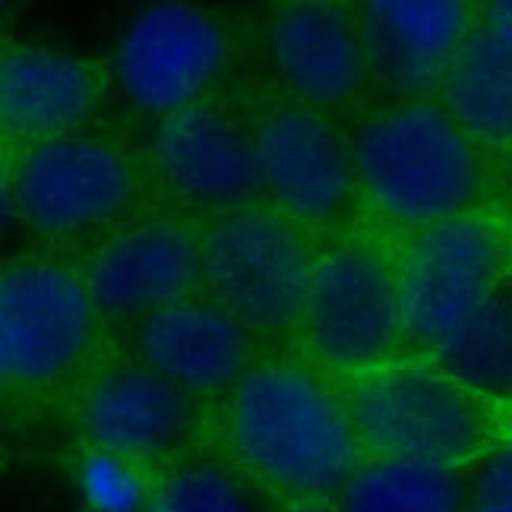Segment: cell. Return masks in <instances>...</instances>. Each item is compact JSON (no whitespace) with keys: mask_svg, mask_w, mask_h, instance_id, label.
Returning a JSON list of instances; mask_svg holds the SVG:
<instances>
[{"mask_svg":"<svg viewBox=\"0 0 512 512\" xmlns=\"http://www.w3.org/2000/svg\"><path fill=\"white\" fill-rule=\"evenodd\" d=\"M209 424L219 456L275 506L332 503L364 462L336 380L304 354L256 358Z\"/></svg>","mask_w":512,"mask_h":512,"instance_id":"cell-1","label":"cell"},{"mask_svg":"<svg viewBox=\"0 0 512 512\" xmlns=\"http://www.w3.org/2000/svg\"><path fill=\"white\" fill-rule=\"evenodd\" d=\"M364 459L475 468L509 446V402L415 354L332 377Z\"/></svg>","mask_w":512,"mask_h":512,"instance_id":"cell-2","label":"cell"},{"mask_svg":"<svg viewBox=\"0 0 512 512\" xmlns=\"http://www.w3.org/2000/svg\"><path fill=\"white\" fill-rule=\"evenodd\" d=\"M354 190L389 225L421 231L478 209L484 165L478 143L446 108L408 102L373 114L348 146Z\"/></svg>","mask_w":512,"mask_h":512,"instance_id":"cell-3","label":"cell"},{"mask_svg":"<svg viewBox=\"0 0 512 512\" xmlns=\"http://www.w3.org/2000/svg\"><path fill=\"white\" fill-rule=\"evenodd\" d=\"M313 256L307 231L279 209H228L200 231V291L256 345L288 342L298 332Z\"/></svg>","mask_w":512,"mask_h":512,"instance_id":"cell-4","label":"cell"},{"mask_svg":"<svg viewBox=\"0 0 512 512\" xmlns=\"http://www.w3.org/2000/svg\"><path fill=\"white\" fill-rule=\"evenodd\" d=\"M298 354L332 377L380 367L402 354L399 266L377 244L345 238L313 256Z\"/></svg>","mask_w":512,"mask_h":512,"instance_id":"cell-5","label":"cell"},{"mask_svg":"<svg viewBox=\"0 0 512 512\" xmlns=\"http://www.w3.org/2000/svg\"><path fill=\"white\" fill-rule=\"evenodd\" d=\"M396 266L402 354L427 358L471 313L509 288V238L497 219L471 209L415 231Z\"/></svg>","mask_w":512,"mask_h":512,"instance_id":"cell-6","label":"cell"},{"mask_svg":"<svg viewBox=\"0 0 512 512\" xmlns=\"http://www.w3.org/2000/svg\"><path fill=\"white\" fill-rule=\"evenodd\" d=\"M83 275L29 256L0 269V383L45 389L80 373L102 342Z\"/></svg>","mask_w":512,"mask_h":512,"instance_id":"cell-7","label":"cell"},{"mask_svg":"<svg viewBox=\"0 0 512 512\" xmlns=\"http://www.w3.org/2000/svg\"><path fill=\"white\" fill-rule=\"evenodd\" d=\"M10 177L19 222L51 241L111 228L127 215L136 193L127 155L76 133L29 143Z\"/></svg>","mask_w":512,"mask_h":512,"instance_id":"cell-8","label":"cell"},{"mask_svg":"<svg viewBox=\"0 0 512 512\" xmlns=\"http://www.w3.org/2000/svg\"><path fill=\"white\" fill-rule=\"evenodd\" d=\"M209 402L165 380L140 358L98 370L76 402L86 446L121 452L146 465H168L209 433Z\"/></svg>","mask_w":512,"mask_h":512,"instance_id":"cell-9","label":"cell"},{"mask_svg":"<svg viewBox=\"0 0 512 512\" xmlns=\"http://www.w3.org/2000/svg\"><path fill=\"white\" fill-rule=\"evenodd\" d=\"M228 54V32L212 13L184 0H162L127 26L114 64L130 102L165 117L200 102Z\"/></svg>","mask_w":512,"mask_h":512,"instance_id":"cell-10","label":"cell"},{"mask_svg":"<svg viewBox=\"0 0 512 512\" xmlns=\"http://www.w3.org/2000/svg\"><path fill=\"white\" fill-rule=\"evenodd\" d=\"M102 323H140L200 294V231L181 219L133 222L95 247L80 272Z\"/></svg>","mask_w":512,"mask_h":512,"instance_id":"cell-11","label":"cell"},{"mask_svg":"<svg viewBox=\"0 0 512 512\" xmlns=\"http://www.w3.org/2000/svg\"><path fill=\"white\" fill-rule=\"evenodd\" d=\"M263 193L301 228L342 222L354 200L348 143L317 108L269 111L253 130Z\"/></svg>","mask_w":512,"mask_h":512,"instance_id":"cell-12","label":"cell"},{"mask_svg":"<svg viewBox=\"0 0 512 512\" xmlns=\"http://www.w3.org/2000/svg\"><path fill=\"white\" fill-rule=\"evenodd\" d=\"M152 162L159 181L196 209L212 215L250 206L263 196L253 130L215 105L193 102L165 114L155 133Z\"/></svg>","mask_w":512,"mask_h":512,"instance_id":"cell-13","label":"cell"},{"mask_svg":"<svg viewBox=\"0 0 512 512\" xmlns=\"http://www.w3.org/2000/svg\"><path fill=\"white\" fill-rule=\"evenodd\" d=\"M136 358L165 380L212 402L244 377L260 358L241 323L209 298H187L136 323Z\"/></svg>","mask_w":512,"mask_h":512,"instance_id":"cell-14","label":"cell"},{"mask_svg":"<svg viewBox=\"0 0 512 512\" xmlns=\"http://www.w3.org/2000/svg\"><path fill=\"white\" fill-rule=\"evenodd\" d=\"M269 51L285 86L307 108H336L367 80L354 16L336 0H285L269 23Z\"/></svg>","mask_w":512,"mask_h":512,"instance_id":"cell-15","label":"cell"},{"mask_svg":"<svg viewBox=\"0 0 512 512\" xmlns=\"http://www.w3.org/2000/svg\"><path fill=\"white\" fill-rule=\"evenodd\" d=\"M367 67L402 92L440 86L449 57L475 26L471 0H358Z\"/></svg>","mask_w":512,"mask_h":512,"instance_id":"cell-16","label":"cell"},{"mask_svg":"<svg viewBox=\"0 0 512 512\" xmlns=\"http://www.w3.org/2000/svg\"><path fill=\"white\" fill-rule=\"evenodd\" d=\"M102 95L98 70L61 48H0V133L42 143L80 130Z\"/></svg>","mask_w":512,"mask_h":512,"instance_id":"cell-17","label":"cell"},{"mask_svg":"<svg viewBox=\"0 0 512 512\" xmlns=\"http://www.w3.org/2000/svg\"><path fill=\"white\" fill-rule=\"evenodd\" d=\"M446 114L475 143L500 146L512 133V16L471 26L440 76Z\"/></svg>","mask_w":512,"mask_h":512,"instance_id":"cell-18","label":"cell"},{"mask_svg":"<svg viewBox=\"0 0 512 512\" xmlns=\"http://www.w3.org/2000/svg\"><path fill=\"white\" fill-rule=\"evenodd\" d=\"M471 468L364 459L332 500L336 512H462Z\"/></svg>","mask_w":512,"mask_h":512,"instance_id":"cell-19","label":"cell"},{"mask_svg":"<svg viewBox=\"0 0 512 512\" xmlns=\"http://www.w3.org/2000/svg\"><path fill=\"white\" fill-rule=\"evenodd\" d=\"M430 364L452 373L494 399L509 402L512 383V304L509 288L494 294L481 310L427 354Z\"/></svg>","mask_w":512,"mask_h":512,"instance_id":"cell-20","label":"cell"},{"mask_svg":"<svg viewBox=\"0 0 512 512\" xmlns=\"http://www.w3.org/2000/svg\"><path fill=\"white\" fill-rule=\"evenodd\" d=\"M269 497L238 468L215 456H181L152 484L143 512H272Z\"/></svg>","mask_w":512,"mask_h":512,"instance_id":"cell-21","label":"cell"},{"mask_svg":"<svg viewBox=\"0 0 512 512\" xmlns=\"http://www.w3.org/2000/svg\"><path fill=\"white\" fill-rule=\"evenodd\" d=\"M159 468L102 446L76 456V490L92 512H143Z\"/></svg>","mask_w":512,"mask_h":512,"instance_id":"cell-22","label":"cell"},{"mask_svg":"<svg viewBox=\"0 0 512 512\" xmlns=\"http://www.w3.org/2000/svg\"><path fill=\"white\" fill-rule=\"evenodd\" d=\"M471 471H475V478L468 481V497H465L462 512H512L509 446L490 452V456Z\"/></svg>","mask_w":512,"mask_h":512,"instance_id":"cell-23","label":"cell"},{"mask_svg":"<svg viewBox=\"0 0 512 512\" xmlns=\"http://www.w3.org/2000/svg\"><path fill=\"white\" fill-rule=\"evenodd\" d=\"M16 222H19V215H16V200H13V177L4 159H0V244L13 234Z\"/></svg>","mask_w":512,"mask_h":512,"instance_id":"cell-24","label":"cell"},{"mask_svg":"<svg viewBox=\"0 0 512 512\" xmlns=\"http://www.w3.org/2000/svg\"><path fill=\"white\" fill-rule=\"evenodd\" d=\"M487 16H512V0H484Z\"/></svg>","mask_w":512,"mask_h":512,"instance_id":"cell-25","label":"cell"},{"mask_svg":"<svg viewBox=\"0 0 512 512\" xmlns=\"http://www.w3.org/2000/svg\"><path fill=\"white\" fill-rule=\"evenodd\" d=\"M279 512H336L332 503H307V506H282Z\"/></svg>","mask_w":512,"mask_h":512,"instance_id":"cell-26","label":"cell"},{"mask_svg":"<svg viewBox=\"0 0 512 512\" xmlns=\"http://www.w3.org/2000/svg\"><path fill=\"white\" fill-rule=\"evenodd\" d=\"M10 4H13V0H0V13H4V10H7Z\"/></svg>","mask_w":512,"mask_h":512,"instance_id":"cell-27","label":"cell"}]
</instances>
